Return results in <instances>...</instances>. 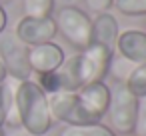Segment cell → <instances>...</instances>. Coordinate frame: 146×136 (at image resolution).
Returning a JSON list of instances; mask_svg holds the SVG:
<instances>
[{
  "label": "cell",
  "instance_id": "7",
  "mask_svg": "<svg viewBox=\"0 0 146 136\" xmlns=\"http://www.w3.org/2000/svg\"><path fill=\"white\" fill-rule=\"evenodd\" d=\"M56 22L54 18H30L24 16L18 20L14 36L24 44V46H38V44H46L56 36Z\"/></svg>",
  "mask_w": 146,
  "mask_h": 136
},
{
  "label": "cell",
  "instance_id": "9",
  "mask_svg": "<svg viewBox=\"0 0 146 136\" xmlns=\"http://www.w3.org/2000/svg\"><path fill=\"white\" fill-rule=\"evenodd\" d=\"M62 62H64V52L54 42L28 46V64H30V70L36 74L54 72Z\"/></svg>",
  "mask_w": 146,
  "mask_h": 136
},
{
  "label": "cell",
  "instance_id": "11",
  "mask_svg": "<svg viewBox=\"0 0 146 136\" xmlns=\"http://www.w3.org/2000/svg\"><path fill=\"white\" fill-rule=\"evenodd\" d=\"M116 40H118V24H116L114 16H110L106 12L98 14L96 20L92 22V44H100L114 54Z\"/></svg>",
  "mask_w": 146,
  "mask_h": 136
},
{
  "label": "cell",
  "instance_id": "12",
  "mask_svg": "<svg viewBox=\"0 0 146 136\" xmlns=\"http://www.w3.org/2000/svg\"><path fill=\"white\" fill-rule=\"evenodd\" d=\"M58 136H116L108 126L96 122V124H66Z\"/></svg>",
  "mask_w": 146,
  "mask_h": 136
},
{
  "label": "cell",
  "instance_id": "21",
  "mask_svg": "<svg viewBox=\"0 0 146 136\" xmlns=\"http://www.w3.org/2000/svg\"><path fill=\"white\" fill-rule=\"evenodd\" d=\"M2 2H6V0H0V4H2Z\"/></svg>",
  "mask_w": 146,
  "mask_h": 136
},
{
  "label": "cell",
  "instance_id": "5",
  "mask_svg": "<svg viewBox=\"0 0 146 136\" xmlns=\"http://www.w3.org/2000/svg\"><path fill=\"white\" fill-rule=\"evenodd\" d=\"M0 60H2L6 74L14 80H28L32 70L28 64V48L14 34H0Z\"/></svg>",
  "mask_w": 146,
  "mask_h": 136
},
{
  "label": "cell",
  "instance_id": "17",
  "mask_svg": "<svg viewBox=\"0 0 146 136\" xmlns=\"http://www.w3.org/2000/svg\"><path fill=\"white\" fill-rule=\"evenodd\" d=\"M134 136H146V96L138 98L136 120H134Z\"/></svg>",
  "mask_w": 146,
  "mask_h": 136
},
{
  "label": "cell",
  "instance_id": "8",
  "mask_svg": "<svg viewBox=\"0 0 146 136\" xmlns=\"http://www.w3.org/2000/svg\"><path fill=\"white\" fill-rule=\"evenodd\" d=\"M80 100H82V106L88 114V118L96 124L102 120V116L106 114V108H108V100H110V88L100 80V82H92V84H86L82 88L76 90Z\"/></svg>",
  "mask_w": 146,
  "mask_h": 136
},
{
  "label": "cell",
  "instance_id": "16",
  "mask_svg": "<svg viewBox=\"0 0 146 136\" xmlns=\"http://www.w3.org/2000/svg\"><path fill=\"white\" fill-rule=\"evenodd\" d=\"M14 106V94L6 84H0V130H4L6 126V118L10 108Z\"/></svg>",
  "mask_w": 146,
  "mask_h": 136
},
{
  "label": "cell",
  "instance_id": "1",
  "mask_svg": "<svg viewBox=\"0 0 146 136\" xmlns=\"http://www.w3.org/2000/svg\"><path fill=\"white\" fill-rule=\"evenodd\" d=\"M14 106L20 118V126L30 136H44L52 126V116L48 108V94L40 88L38 82L22 80L12 90Z\"/></svg>",
  "mask_w": 146,
  "mask_h": 136
},
{
  "label": "cell",
  "instance_id": "18",
  "mask_svg": "<svg viewBox=\"0 0 146 136\" xmlns=\"http://www.w3.org/2000/svg\"><path fill=\"white\" fill-rule=\"evenodd\" d=\"M84 2H86V6H88L92 12L102 14V12H106V10L112 6V2H114V0H84Z\"/></svg>",
  "mask_w": 146,
  "mask_h": 136
},
{
  "label": "cell",
  "instance_id": "2",
  "mask_svg": "<svg viewBox=\"0 0 146 136\" xmlns=\"http://www.w3.org/2000/svg\"><path fill=\"white\" fill-rule=\"evenodd\" d=\"M136 106L138 98L126 88L124 82H116L114 88H110V100H108V120H110V130L116 134H130L134 130V120H136Z\"/></svg>",
  "mask_w": 146,
  "mask_h": 136
},
{
  "label": "cell",
  "instance_id": "15",
  "mask_svg": "<svg viewBox=\"0 0 146 136\" xmlns=\"http://www.w3.org/2000/svg\"><path fill=\"white\" fill-rule=\"evenodd\" d=\"M112 4L124 16H144L146 14V0H114Z\"/></svg>",
  "mask_w": 146,
  "mask_h": 136
},
{
  "label": "cell",
  "instance_id": "4",
  "mask_svg": "<svg viewBox=\"0 0 146 136\" xmlns=\"http://www.w3.org/2000/svg\"><path fill=\"white\" fill-rule=\"evenodd\" d=\"M110 60H112V52L100 44H90L80 54H76L74 56V70H76L78 88L92 84V82H100L108 74Z\"/></svg>",
  "mask_w": 146,
  "mask_h": 136
},
{
  "label": "cell",
  "instance_id": "14",
  "mask_svg": "<svg viewBox=\"0 0 146 136\" xmlns=\"http://www.w3.org/2000/svg\"><path fill=\"white\" fill-rule=\"evenodd\" d=\"M54 0H24V14L30 18H50Z\"/></svg>",
  "mask_w": 146,
  "mask_h": 136
},
{
  "label": "cell",
  "instance_id": "19",
  "mask_svg": "<svg viewBox=\"0 0 146 136\" xmlns=\"http://www.w3.org/2000/svg\"><path fill=\"white\" fill-rule=\"evenodd\" d=\"M6 24H8V14H6V10L2 8V4H0V34L6 30Z\"/></svg>",
  "mask_w": 146,
  "mask_h": 136
},
{
  "label": "cell",
  "instance_id": "10",
  "mask_svg": "<svg viewBox=\"0 0 146 136\" xmlns=\"http://www.w3.org/2000/svg\"><path fill=\"white\" fill-rule=\"evenodd\" d=\"M118 54L130 64L138 66L146 62V32L140 30H124L116 40Z\"/></svg>",
  "mask_w": 146,
  "mask_h": 136
},
{
  "label": "cell",
  "instance_id": "13",
  "mask_svg": "<svg viewBox=\"0 0 146 136\" xmlns=\"http://www.w3.org/2000/svg\"><path fill=\"white\" fill-rule=\"evenodd\" d=\"M124 84H126V88H128L136 98L146 96V62L134 66L132 72L128 74V78H126Z\"/></svg>",
  "mask_w": 146,
  "mask_h": 136
},
{
  "label": "cell",
  "instance_id": "20",
  "mask_svg": "<svg viewBox=\"0 0 146 136\" xmlns=\"http://www.w3.org/2000/svg\"><path fill=\"white\" fill-rule=\"evenodd\" d=\"M6 68H4V64H2V60H0V84H4L6 82Z\"/></svg>",
  "mask_w": 146,
  "mask_h": 136
},
{
  "label": "cell",
  "instance_id": "6",
  "mask_svg": "<svg viewBox=\"0 0 146 136\" xmlns=\"http://www.w3.org/2000/svg\"><path fill=\"white\" fill-rule=\"evenodd\" d=\"M48 108H50L52 120H60L66 124H94L88 118L76 90L74 92H70V90L52 92L48 96Z\"/></svg>",
  "mask_w": 146,
  "mask_h": 136
},
{
  "label": "cell",
  "instance_id": "3",
  "mask_svg": "<svg viewBox=\"0 0 146 136\" xmlns=\"http://www.w3.org/2000/svg\"><path fill=\"white\" fill-rule=\"evenodd\" d=\"M56 30L78 50H84L92 44V20L76 6H64L58 10Z\"/></svg>",
  "mask_w": 146,
  "mask_h": 136
}]
</instances>
